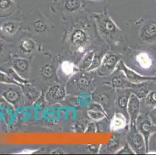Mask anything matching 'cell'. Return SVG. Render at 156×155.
<instances>
[{
	"label": "cell",
	"mask_w": 156,
	"mask_h": 155,
	"mask_svg": "<svg viewBox=\"0 0 156 155\" xmlns=\"http://www.w3.org/2000/svg\"><path fill=\"white\" fill-rule=\"evenodd\" d=\"M137 130L144 137L147 148L149 145L150 137L153 133H156V124L151 120L150 117H145L139 120L138 124H137Z\"/></svg>",
	"instance_id": "cell-1"
},
{
	"label": "cell",
	"mask_w": 156,
	"mask_h": 155,
	"mask_svg": "<svg viewBox=\"0 0 156 155\" xmlns=\"http://www.w3.org/2000/svg\"><path fill=\"white\" fill-rule=\"evenodd\" d=\"M141 39L143 42L152 44L156 42V21H147L141 31Z\"/></svg>",
	"instance_id": "cell-2"
},
{
	"label": "cell",
	"mask_w": 156,
	"mask_h": 155,
	"mask_svg": "<svg viewBox=\"0 0 156 155\" xmlns=\"http://www.w3.org/2000/svg\"><path fill=\"white\" fill-rule=\"evenodd\" d=\"M131 137L130 140V147L137 153H144L145 152L146 142L144 137L138 130H134L131 132ZM147 147V146H146Z\"/></svg>",
	"instance_id": "cell-3"
},
{
	"label": "cell",
	"mask_w": 156,
	"mask_h": 155,
	"mask_svg": "<svg viewBox=\"0 0 156 155\" xmlns=\"http://www.w3.org/2000/svg\"><path fill=\"white\" fill-rule=\"evenodd\" d=\"M117 66L119 70L123 71V72L124 73L125 76L127 77V79H128V80H130L131 82H134V83H141V82H145V81L156 80V78L141 76V75H140L139 74H137V72H134L133 70H130L128 68H127L122 62H120Z\"/></svg>",
	"instance_id": "cell-4"
},
{
	"label": "cell",
	"mask_w": 156,
	"mask_h": 155,
	"mask_svg": "<svg viewBox=\"0 0 156 155\" xmlns=\"http://www.w3.org/2000/svg\"><path fill=\"white\" fill-rule=\"evenodd\" d=\"M139 108H140V102L139 99L135 95H131L129 98L128 102H127V111L130 115V120L132 124H134L135 121L137 119Z\"/></svg>",
	"instance_id": "cell-5"
},
{
	"label": "cell",
	"mask_w": 156,
	"mask_h": 155,
	"mask_svg": "<svg viewBox=\"0 0 156 155\" xmlns=\"http://www.w3.org/2000/svg\"><path fill=\"white\" fill-rule=\"evenodd\" d=\"M126 124V118L124 115L120 113H117L112 119L110 127L112 130H117L125 127Z\"/></svg>",
	"instance_id": "cell-6"
},
{
	"label": "cell",
	"mask_w": 156,
	"mask_h": 155,
	"mask_svg": "<svg viewBox=\"0 0 156 155\" xmlns=\"http://www.w3.org/2000/svg\"><path fill=\"white\" fill-rule=\"evenodd\" d=\"M118 62V57L114 55H106L103 59V64H102V68L105 69L107 72H111L113 70V68L116 66Z\"/></svg>",
	"instance_id": "cell-7"
},
{
	"label": "cell",
	"mask_w": 156,
	"mask_h": 155,
	"mask_svg": "<svg viewBox=\"0 0 156 155\" xmlns=\"http://www.w3.org/2000/svg\"><path fill=\"white\" fill-rule=\"evenodd\" d=\"M136 60H137V63L140 65V67H141L144 69H147V68H151V65H152L151 58L145 52L138 54L136 57Z\"/></svg>",
	"instance_id": "cell-8"
},
{
	"label": "cell",
	"mask_w": 156,
	"mask_h": 155,
	"mask_svg": "<svg viewBox=\"0 0 156 155\" xmlns=\"http://www.w3.org/2000/svg\"><path fill=\"white\" fill-rule=\"evenodd\" d=\"M71 40H72V42L74 44L81 46L84 43L86 42L87 36H86V34L83 31L80 30H76L72 34Z\"/></svg>",
	"instance_id": "cell-9"
},
{
	"label": "cell",
	"mask_w": 156,
	"mask_h": 155,
	"mask_svg": "<svg viewBox=\"0 0 156 155\" xmlns=\"http://www.w3.org/2000/svg\"><path fill=\"white\" fill-rule=\"evenodd\" d=\"M102 22L103 23H101V29L105 33H114L117 30V26L107 17L103 19Z\"/></svg>",
	"instance_id": "cell-10"
},
{
	"label": "cell",
	"mask_w": 156,
	"mask_h": 155,
	"mask_svg": "<svg viewBox=\"0 0 156 155\" xmlns=\"http://www.w3.org/2000/svg\"><path fill=\"white\" fill-rule=\"evenodd\" d=\"M80 0H65V7L69 11H75L80 7Z\"/></svg>",
	"instance_id": "cell-11"
},
{
	"label": "cell",
	"mask_w": 156,
	"mask_h": 155,
	"mask_svg": "<svg viewBox=\"0 0 156 155\" xmlns=\"http://www.w3.org/2000/svg\"><path fill=\"white\" fill-rule=\"evenodd\" d=\"M62 70L66 75H71L75 72V65L69 62H64L62 64Z\"/></svg>",
	"instance_id": "cell-12"
},
{
	"label": "cell",
	"mask_w": 156,
	"mask_h": 155,
	"mask_svg": "<svg viewBox=\"0 0 156 155\" xmlns=\"http://www.w3.org/2000/svg\"><path fill=\"white\" fill-rule=\"evenodd\" d=\"M93 59H94V53H93V51H90L89 53H88L86 55V57L83 59V62H82L81 66L83 67V68H87L88 67L91 66Z\"/></svg>",
	"instance_id": "cell-13"
},
{
	"label": "cell",
	"mask_w": 156,
	"mask_h": 155,
	"mask_svg": "<svg viewBox=\"0 0 156 155\" xmlns=\"http://www.w3.org/2000/svg\"><path fill=\"white\" fill-rule=\"evenodd\" d=\"M145 103L151 107H156V92H151L145 98Z\"/></svg>",
	"instance_id": "cell-14"
},
{
	"label": "cell",
	"mask_w": 156,
	"mask_h": 155,
	"mask_svg": "<svg viewBox=\"0 0 156 155\" xmlns=\"http://www.w3.org/2000/svg\"><path fill=\"white\" fill-rule=\"evenodd\" d=\"M34 48V42L30 40H25L21 44V48L24 52H30L31 51H33Z\"/></svg>",
	"instance_id": "cell-15"
},
{
	"label": "cell",
	"mask_w": 156,
	"mask_h": 155,
	"mask_svg": "<svg viewBox=\"0 0 156 155\" xmlns=\"http://www.w3.org/2000/svg\"><path fill=\"white\" fill-rule=\"evenodd\" d=\"M42 75L45 78H51L53 75V68L52 67H51L50 65H46L45 67H44L43 69H42Z\"/></svg>",
	"instance_id": "cell-16"
},
{
	"label": "cell",
	"mask_w": 156,
	"mask_h": 155,
	"mask_svg": "<svg viewBox=\"0 0 156 155\" xmlns=\"http://www.w3.org/2000/svg\"><path fill=\"white\" fill-rule=\"evenodd\" d=\"M27 62H25V61H23V60H19V61L16 62V67L20 72H25L27 70Z\"/></svg>",
	"instance_id": "cell-17"
},
{
	"label": "cell",
	"mask_w": 156,
	"mask_h": 155,
	"mask_svg": "<svg viewBox=\"0 0 156 155\" xmlns=\"http://www.w3.org/2000/svg\"><path fill=\"white\" fill-rule=\"evenodd\" d=\"M89 116L92 118L93 119H95V120H99V119H102L103 117V114L100 112H97V111H89L88 112Z\"/></svg>",
	"instance_id": "cell-18"
},
{
	"label": "cell",
	"mask_w": 156,
	"mask_h": 155,
	"mask_svg": "<svg viewBox=\"0 0 156 155\" xmlns=\"http://www.w3.org/2000/svg\"><path fill=\"white\" fill-rule=\"evenodd\" d=\"M34 28L37 32H43L46 30V25L42 21H37L34 23Z\"/></svg>",
	"instance_id": "cell-19"
},
{
	"label": "cell",
	"mask_w": 156,
	"mask_h": 155,
	"mask_svg": "<svg viewBox=\"0 0 156 155\" xmlns=\"http://www.w3.org/2000/svg\"><path fill=\"white\" fill-rule=\"evenodd\" d=\"M12 5L11 0H0V9H6L9 8Z\"/></svg>",
	"instance_id": "cell-20"
},
{
	"label": "cell",
	"mask_w": 156,
	"mask_h": 155,
	"mask_svg": "<svg viewBox=\"0 0 156 155\" xmlns=\"http://www.w3.org/2000/svg\"><path fill=\"white\" fill-rule=\"evenodd\" d=\"M127 102H128V100H127V97L124 96H121V97L118 99V105L120 108H122V109H125Z\"/></svg>",
	"instance_id": "cell-21"
},
{
	"label": "cell",
	"mask_w": 156,
	"mask_h": 155,
	"mask_svg": "<svg viewBox=\"0 0 156 155\" xmlns=\"http://www.w3.org/2000/svg\"><path fill=\"white\" fill-rule=\"evenodd\" d=\"M14 30H15V26L12 23L7 24L6 26H5V30H6V33H13Z\"/></svg>",
	"instance_id": "cell-22"
},
{
	"label": "cell",
	"mask_w": 156,
	"mask_h": 155,
	"mask_svg": "<svg viewBox=\"0 0 156 155\" xmlns=\"http://www.w3.org/2000/svg\"><path fill=\"white\" fill-rule=\"evenodd\" d=\"M123 82H124V80L121 78H116L113 81V84L115 86H120V85H122Z\"/></svg>",
	"instance_id": "cell-23"
},
{
	"label": "cell",
	"mask_w": 156,
	"mask_h": 155,
	"mask_svg": "<svg viewBox=\"0 0 156 155\" xmlns=\"http://www.w3.org/2000/svg\"><path fill=\"white\" fill-rule=\"evenodd\" d=\"M149 117L151 118V120L156 124V107H154V109L149 113Z\"/></svg>",
	"instance_id": "cell-24"
},
{
	"label": "cell",
	"mask_w": 156,
	"mask_h": 155,
	"mask_svg": "<svg viewBox=\"0 0 156 155\" xmlns=\"http://www.w3.org/2000/svg\"><path fill=\"white\" fill-rule=\"evenodd\" d=\"M88 83H89V82H88L86 79H82L79 81V84H80L82 86H84V85L86 86V85H88Z\"/></svg>",
	"instance_id": "cell-25"
},
{
	"label": "cell",
	"mask_w": 156,
	"mask_h": 155,
	"mask_svg": "<svg viewBox=\"0 0 156 155\" xmlns=\"http://www.w3.org/2000/svg\"><path fill=\"white\" fill-rule=\"evenodd\" d=\"M154 137H155V138H154V145H155V146H154V147H155V150H156V136H154Z\"/></svg>",
	"instance_id": "cell-26"
},
{
	"label": "cell",
	"mask_w": 156,
	"mask_h": 155,
	"mask_svg": "<svg viewBox=\"0 0 156 155\" xmlns=\"http://www.w3.org/2000/svg\"><path fill=\"white\" fill-rule=\"evenodd\" d=\"M94 1H99V0H94Z\"/></svg>",
	"instance_id": "cell-27"
}]
</instances>
